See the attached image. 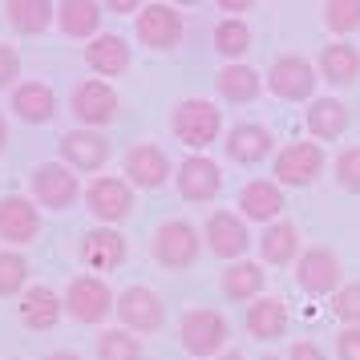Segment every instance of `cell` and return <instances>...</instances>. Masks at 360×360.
I'll list each match as a JSON object with an SVG mask.
<instances>
[{"mask_svg": "<svg viewBox=\"0 0 360 360\" xmlns=\"http://www.w3.org/2000/svg\"><path fill=\"white\" fill-rule=\"evenodd\" d=\"M170 130L179 138L186 150H207L211 142H219V134H223V114H219V105L207 98H186L174 105V114H170Z\"/></svg>", "mask_w": 360, "mask_h": 360, "instance_id": "1", "label": "cell"}, {"mask_svg": "<svg viewBox=\"0 0 360 360\" xmlns=\"http://www.w3.org/2000/svg\"><path fill=\"white\" fill-rule=\"evenodd\" d=\"M198 251H202V231L186 219H166L162 227L154 231V243H150L154 263L166 267V271H186L198 259Z\"/></svg>", "mask_w": 360, "mask_h": 360, "instance_id": "2", "label": "cell"}, {"mask_svg": "<svg viewBox=\"0 0 360 360\" xmlns=\"http://www.w3.org/2000/svg\"><path fill=\"white\" fill-rule=\"evenodd\" d=\"M231 336V324L223 311L214 308H191L182 316L179 324V344L182 352H191V356H223V344Z\"/></svg>", "mask_w": 360, "mask_h": 360, "instance_id": "3", "label": "cell"}, {"mask_svg": "<svg viewBox=\"0 0 360 360\" xmlns=\"http://www.w3.org/2000/svg\"><path fill=\"white\" fill-rule=\"evenodd\" d=\"M117 295L110 292V283L101 276H73L65 288V316L77 320V324L94 328V324H105L110 311H114Z\"/></svg>", "mask_w": 360, "mask_h": 360, "instance_id": "4", "label": "cell"}, {"mask_svg": "<svg viewBox=\"0 0 360 360\" xmlns=\"http://www.w3.org/2000/svg\"><path fill=\"white\" fill-rule=\"evenodd\" d=\"M85 195L77 170H69L61 158L57 162H41L33 170V202L45 207V211H69L77 207V198Z\"/></svg>", "mask_w": 360, "mask_h": 360, "instance_id": "5", "label": "cell"}, {"mask_svg": "<svg viewBox=\"0 0 360 360\" xmlns=\"http://www.w3.org/2000/svg\"><path fill=\"white\" fill-rule=\"evenodd\" d=\"M134 33L138 41L154 53H170L182 45V33H186V20L174 4H162V0H154V4H142V13L134 17Z\"/></svg>", "mask_w": 360, "mask_h": 360, "instance_id": "6", "label": "cell"}, {"mask_svg": "<svg viewBox=\"0 0 360 360\" xmlns=\"http://www.w3.org/2000/svg\"><path fill=\"white\" fill-rule=\"evenodd\" d=\"M82 202L94 219H101L105 227H114V223H122V219L134 214V186L126 179H117V174H98V179L85 186Z\"/></svg>", "mask_w": 360, "mask_h": 360, "instance_id": "7", "label": "cell"}, {"mask_svg": "<svg viewBox=\"0 0 360 360\" xmlns=\"http://www.w3.org/2000/svg\"><path fill=\"white\" fill-rule=\"evenodd\" d=\"M263 85L279 101H311V94H316V65L308 57H300V53H283L263 73Z\"/></svg>", "mask_w": 360, "mask_h": 360, "instance_id": "8", "label": "cell"}, {"mask_svg": "<svg viewBox=\"0 0 360 360\" xmlns=\"http://www.w3.org/2000/svg\"><path fill=\"white\" fill-rule=\"evenodd\" d=\"M295 283L308 295H336L344 288V263L332 247H308L295 259Z\"/></svg>", "mask_w": 360, "mask_h": 360, "instance_id": "9", "label": "cell"}, {"mask_svg": "<svg viewBox=\"0 0 360 360\" xmlns=\"http://www.w3.org/2000/svg\"><path fill=\"white\" fill-rule=\"evenodd\" d=\"M122 110V101H117L114 85L101 82V77H89L82 82L73 94H69V114L82 122V130H101V126H110Z\"/></svg>", "mask_w": 360, "mask_h": 360, "instance_id": "10", "label": "cell"}, {"mask_svg": "<svg viewBox=\"0 0 360 360\" xmlns=\"http://www.w3.org/2000/svg\"><path fill=\"white\" fill-rule=\"evenodd\" d=\"M324 146L320 142H288V146L276 154V166H271V174H276L279 186H311V182L324 174Z\"/></svg>", "mask_w": 360, "mask_h": 360, "instance_id": "11", "label": "cell"}, {"mask_svg": "<svg viewBox=\"0 0 360 360\" xmlns=\"http://www.w3.org/2000/svg\"><path fill=\"white\" fill-rule=\"evenodd\" d=\"M202 243L211 255L227 263H239L247 255V247H251V231H247V219L239 211H214L207 219V227H202Z\"/></svg>", "mask_w": 360, "mask_h": 360, "instance_id": "12", "label": "cell"}, {"mask_svg": "<svg viewBox=\"0 0 360 360\" xmlns=\"http://www.w3.org/2000/svg\"><path fill=\"white\" fill-rule=\"evenodd\" d=\"M114 311H117V320H122L126 332H158L166 320V300L154 288L134 283V288H126V292L117 295Z\"/></svg>", "mask_w": 360, "mask_h": 360, "instance_id": "13", "label": "cell"}, {"mask_svg": "<svg viewBox=\"0 0 360 360\" xmlns=\"http://www.w3.org/2000/svg\"><path fill=\"white\" fill-rule=\"evenodd\" d=\"M77 255H82V263L89 267V276H94V271L105 276V271H117L122 263L130 259V243H126V235L117 227H94V231L82 235Z\"/></svg>", "mask_w": 360, "mask_h": 360, "instance_id": "14", "label": "cell"}, {"mask_svg": "<svg viewBox=\"0 0 360 360\" xmlns=\"http://www.w3.org/2000/svg\"><path fill=\"white\" fill-rule=\"evenodd\" d=\"M174 186L186 202H214L223 191V170L207 154H191L186 162L174 170Z\"/></svg>", "mask_w": 360, "mask_h": 360, "instance_id": "15", "label": "cell"}, {"mask_svg": "<svg viewBox=\"0 0 360 360\" xmlns=\"http://www.w3.org/2000/svg\"><path fill=\"white\" fill-rule=\"evenodd\" d=\"M61 162L69 166V170H85V174H94V170H101V166L110 162V138L101 130H69V134H61Z\"/></svg>", "mask_w": 360, "mask_h": 360, "instance_id": "16", "label": "cell"}, {"mask_svg": "<svg viewBox=\"0 0 360 360\" xmlns=\"http://www.w3.org/2000/svg\"><path fill=\"white\" fill-rule=\"evenodd\" d=\"M41 235V207L29 195L0 198V239L8 247H25Z\"/></svg>", "mask_w": 360, "mask_h": 360, "instance_id": "17", "label": "cell"}, {"mask_svg": "<svg viewBox=\"0 0 360 360\" xmlns=\"http://www.w3.org/2000/svg\"><path fill=\"white\" fill-rule=\"evenodd\" d=\"M170 179H174V166H170L162 146L138 142V146L126 154V182H130V186H138V191H162Z\"/></svg>", "mask_w": 360, "mask_h": 360, "instance_id": "18", "label": "cell"}, {"mask_svg": "<svg viewBox=\"0 0 360 360\" xmlns=\"http://www.w3.org/2000/svg\"><path fill=\"white\" fill-rule=\"evenodd\" d=\"M235 207H239V214L247 223L271 227V223H279V211H283V186L276 179H251V182H243Z\"/></svg>", "mask_w": 360, "mask_h": 360, "instance_id": "19", "label": "cell"}, {"mask_svg": "<svg viewBox=\"0 0 360 360\" xmlns=\"http://www.w3.org/2000/svg\"><path fill=\"white\" fill-rule=\"evenodd\" d=\"M223 150H227L231 162L255 166V162H263V158H271L276 138H271V130H267V126H259V122H239V126H231V130H227Z\"/></svg>", "mask_w": 360, "mask_h": 360, "instance_id": "20", "label": "cell"}, {"mask_svg": "<svg viewBox=\"0 0 360 360\" xmlns=\"http://www.w3.org/2000/svg\"><path fill=\"white\" fill-rule=\"evenodd\" d=\"M20 324L29 332H53L61 324V311H65V300L53 292L49 283H33L29 292L20 295Z\"/></svg>", "mask_w": 360, "mask_h": 360, "instance_id": "21", "label": "cell"}, {"mask_svg": "<svg viewBox=\"0 0 360 360\" xmlns=\"http://www.w3.org/2000/svg\"><path fill=\"white\" fill-rule=\"evenodd\" d=\"M8 110H13L25 126H45V122H53V114H57V94H53L45 82H20L17 89H13Z\"/></svg>", "mask_w": 360, "mask_h": 360, "instance_id": "22", "label": "cell"}, {"mask_svg": "<svg viewBox=\"0 0 360 360\" xmlns=\"http://www.w3.org/2000/svg\"><path fill=\"white\" fill-rule=\"evenodd\" d=\"M130 61H134V53L117 33H101L85 45V65L94 69L98 77H122L130 69Z\"/></svg>", "mask_w": 360, "mask_h": 360, "instance_id": "23", "label": "cell"}, {"mask_svg": "<svg viewBox=\"0 0 360 360\" xmlns=\"http://www.w3.org/2000/svg\"><path fill=\"white\" fill-rule=\"evenodd\" d=\"M288 320H292V311L279 295H259L255 304H247V316H243L247 332L255 340H279L288 332Z\"/></svg>", "mask_w": 360, "mask_h": 360, "instance_id": "24", "label": "cell"}, {"mask_svg": "<svg viewBox=\"0 0 360 360\" xmlns=\"http://www.w3.org/2000/svg\"><path fill=\"white\" fill-rule=\"evenodd\" d=\"M101 17H105V8H101L98 0H61V4H57V25H61V33L77 37V41L101 37Z\"/></svg>", "mask_w": 360, "mask_h": 360, "instance_id": "25", "label": "cell"}, {"mask_svg": "<svg viewBox=\"0 0 360 360\" xmlns=\"http://www.w3.org/2000/svg\"><path fill=\"white\" fill-rule=\"evenodd\" d=\"M304 122H308V134L316 142H336V138H344L352 114H348V105H344L340 98H316L308 105Z\"/></svg>", "mask_w": 360, "mask_h": 360, "instance_id": "26", "label": "cell"}, {"mask_svg": "<svg viewBox=\"0 0 360 360\" xmlns=\"http://www.w3.org/2000/svg\"><path fill=\"white\" fill-rule=\"evenodd\" d=\"M214 94H219L223 101L247 105V101H255L263 94V73L259 69H251V65H243V61L223 65L219 69V77H214Z\"/></svg>", "mask_w": 360, "mask_h": 360, "instance_id": "27", "label": "cell"}, {"mask_svg": "<svg viewBox=\"0 0 360 360\" xmlns=\"http://www.w3.org/2000/svg\"><path fill=\"white\" fill-rule=\"evenodd\" d=\"M320 77L328 85H356L360 82V49L348 41H332L320 49Z\"/></svg>", "mask_w": 360, "mask_h": 360, "instance_id": "28", "label": "cell"}, {"mask_svg": "<svg viewBox=\"0 0 360 360\" xmlns=\"http://www.w3.org/2000/svg\"><path fill=\"white\" fill-rule=\"evenodd\" d=\"M219 288H223L227 300L247 304V300H259L263 295V288H267V271H263L255 259H239V263H231L227 271H223Z\"/></svg>", "mask_w": 360, "mask_h": 360, "instance_id": "29", "label": "cell"}, {"mask_svg": "<svg viewBox=\"0 0 360 360\" xmlns=\"http://www.w3.org/2000/svg\"><path fill=\"white\" fill-rule=\"evenodd\" d=\"M259 255H263V263H271V267H288V263L300 259V231H295V223L279 219L271 227H263Z\"/></svg>", "mask_w": 360, "mask_h": 360, "instance_id": "30", "label": "cell"}, {"mask_svg": "<svg viewBox=\"0 0 360 360\" xmlns=\"http://www.w3.org/2000/svg\"><path fill=\"white\" fill-rule=\"evenodd\" d=\"M4 20L17 29V33H45L49 25H57V4L53 0H8L4 4Z\"/></svg>", "mask_w": 360, "mask_h": 360, "instance_id": "31", "label": "cell"}, {"mask_svg": "<svg viewBox=\"0 0 360 360\" xmlns=\"http://www.w3.org/2000/svg\"><path fill=\"white\" fill-rule=\"evenodd\" d=\"M251 49V25L243 17H223L214 25V53L219 57H227L231 65Z\"/></svg>", "mask_w": 360, "mask_h": 360, "instance_id": "32", "label": "cell"}, {"mask_svg": "<svg viewBox=\"0 0 360 360\" xmlns=\"http://www.w3.org/2000/svg\"><path fill=\"white\" fill-rule=\"evenodd\" d=\"M98 360H142V340L126 328H110L98 336Z\"/></svg>", "mask_w": 360, "mask_h": 360, "instance_id": "33", "label": "cell"}, {"mask_svg": "<svg viewBox=\"0 0 360 360\" xmlns=\"http://www.w3.org/2000/svg\"><path fill=\"white\" fill-rule=\"evenodd\" d=\"M25 283H29V259L20 255L17 247L0 251V300L20 295L25 292Z\"/></svg>", "mask_w": 360, "mask_h": 360, "instance_id": "34", "label": "cell"}, {"mask_svg": "<svg viewBox=\"0 0 360 360\" xmlns=\"http://www.w3.org/2000/svg\"><path fill=\"white\" fill-rule=\"evenodd\" d=\"M324 25L336 33V41L352 37L360 29V0H328L324 4Z\"/></svg>", "mask_w": 360, "mask_h": 360, "instance_id": "35", "label": "cell"}, {"mask_svg": "<svg viewBox=\"0 0 360 360\" xmlns=\"http://www.w3.org/2000/svg\"><path fill=\"white\" fill-rule=\"evenodd\" d=\"M332 174L348 195H360V146H344L332 162Z\"/></svg>", "mask_w": 360, "mask_h": 360, "instance_id": "36", "label": "cell"}, {"mask_svg": "<svg viewBox=\"0 0 360 360\" xmlns=\"http://www.w3.org/2000/svg\"><path fill=\"white\" fill-rule=\"evenodd\" d=\"M332 316L344 328H360V283H344L340 292L332 295Z\"/></svg>", "mask_w": 360, "mask_h": 360, "instance_id": "37", "label": "cell"}, {"mask_svg": "<svg viewBox=\"0 0 360 360\" xmlns=\"http://www.w3.org/2000/svg\"><path fill=\"white\" fill-rule=\"evenodd\" d=\"M17 77H20V53L0 41V89H17L20 85Z\"/></svg>", "mask_w": 360, "mask_h": 360, "instance_id": "38", "label": "cell"}, {"mask_svg": "<svg viewBox=\"0 0 360 360\" xmlns=\"http://www.w3.org/2000/svg\"><path fill=\"white\" fill-rule=\"evenodd\" d=\"M336 360H360V328H344L336 336Z\"/></svg>", "mask_w": 360, "mask_h": 360, "instance_id": "39", "label": "cell"}, {"mask_svg": "<svg viewBox=\"0 0 360 360\" xmlns=\"http://www.w3.org/2000/svg\"><path fill=\"white\" fill-rule=\"evenodd\" d=\"M288 360H328V356L320 352V344H311V340H295V344H292V352H288Z\"/></svg>", "mask_w": 360, "mask_h": 360, "instance_id": "40", "label": "cell"}, {"mask_svg": "<svg viewBox=\"0 0 360 360\" xmlns=\"http://www.w3.org/2000/svg\"><path fill=\"white\" fill-rule=\"evenodd\" d=\"M101 8H105V13H117V17H126V13H142L138 0H105Z\"/></svg>", "mask_w": 360, "mask_h": 360, "instance_id": "41", "label": "cell"}, {"mask_svg": "<svg viewBox=\"0 0 360 360\" xmlns=\"http://www.w3.org/2000/svg\"><path fill=\"white\" fill-rule=\"evenodd\" d=\"M251 8H255L251 0H219V13H235V17L239 13H251Z\"/></svg>", "mask_w": 360, "mask_h": 360, "instance_id": "42", "label": "cell"}, {"mask_svg": "<svg viewBox=\"0 0 360 360\" xmlns=\"http://www.w3.org/2000/svg\"><path fill=\"white\" fill-rule=\"evenodd\" d=\"M45 360H85V356H82V352H49Z\"/></svg>", "mask_w": 360, "mask_h": 360, "instance_id": "43", "label": "cell"}, {"mask_svg": "<svg viewBox=\"0 0 360 360\" xmlns=\"http://www.w3.org/2000/svg\"><path fill=\"white\" fill-rule=\"evenodd\" d=\"M4 146H8V122H4V114H0V154H4Z\"/></svg>", "mask_w": 360, "mask_h": 360, "instance_id": "44", "label": "cell"}, {"mask_svg": "<svg viewBox=\"0 0 360 360\" xmlns=\"http://www.w3.org/2000/svg\"><path fill=\"white\" fill-rule=\"evenodd\" d=\"M214 360H247V356H243V352H235V348H227L223 356H214Z\"/></svg>", "mask_w": 360, "mask_h": 360, "instance_id": "45", "label": "cell"}, {"mask_svg": "<svg viewBox=\"0 0 360 360\" xmlns=\"http://www.w3.org/2000/svg\"><path fill=\"white\" fill-rule=\"evenodd\" d=\"M263 360H288V356H263Z\"/></svg>", "mask_w": 360, "mask_h": 360, "instance_id": "46", "label": "cell"}, {"mask_svg": "<svg viewBox=\"0 0 360 360\" xmlns=\"http://www.w3.org/2000/svg\"><path fill=\"white\" fill-rule=\"evenodd\" d=\"M13 360H17V356H13Z\"/></svg>", "mask_w": 360, "mask_h": 360, "instance_id": "47", "label": "cell"}]
</instances>
